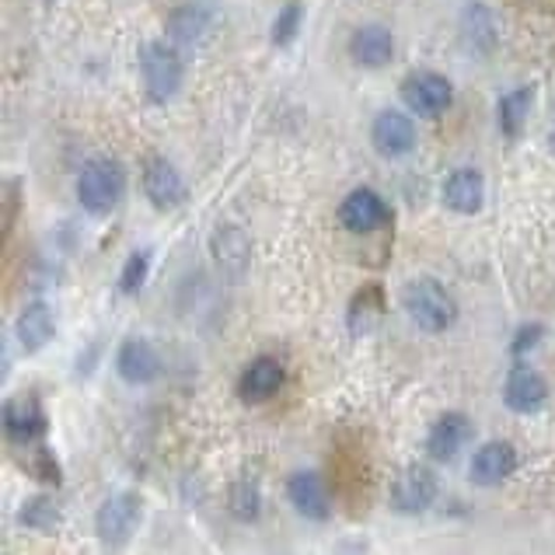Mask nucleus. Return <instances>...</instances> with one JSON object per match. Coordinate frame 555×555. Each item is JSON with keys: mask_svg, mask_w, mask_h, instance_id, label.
<instances>
[{"mask_svg": "<svg viewBox=\"0 0 555 555\" xmlns=\"http://www.w3.org/2000/svg\"><path fill=\"white\" fill-rule=\"evenodd\" d=\"M399 91H402V102H405L409 113L412 116H426V119L448 113L451 102H454L451 81L443 74H437V70H416V74H409Z\"/></svg>", "mask_w": 555, "mask_h": 555, "instance_id": "obj_4", "label": "nucleus"}, {"mask_svg": "<svg viewBox=\"0 0 555 555\" xmlns=\"http://www.w3.org/2000/svg\"><path fill=\"white\" fill-rule=\"evenodd\" d=\"M388 220H391L388 203L380 199V193H374V189H367V185L353 189V193L346 196L343 206H339V224L346 231H353V234H371L377 228H385Z\"/></svg>", "mask_w": 555, "mask_h": 555, "instance_id": "obj_11", "label": "nucleus"}, {"mask_svg": "<svg viewBox=\"0 0 555 555\" xmlns=\"http://www.w3.org/2000/svg\"><path fill=\"white\" fill-rule=\"evenodd\" d=\"M147 273H151V251L147 248L130 251V259H126L119 269V294H126V297L140 294L147 283Z\"/></svg>", "mask_w": 555, "mask_h": 555, "instance_id": "obj_26", "label": "nucleus"}, {"mask_svg": "<svg viewBox=\"0 0 555 555\" xmlns=\"http://www.w3.org/2000/svg\"><path fill=\"white\" fill-rule=\"evenodd\" d=\"M514 472H517V448L511 440H486L482 448L472 454V465H468L472 482L482 489L506 482Z\"/></svg>", "mask_w": 555, "mask_h": 555, "instance_id": "obj_15", "label": "nucleus"}, {"mask_svg": "<svg viewBox=\"0 0 555 555\" xmlns=\"http://www.w3.org/2000/svg\"><path fill=\"white\" fill-rule=\"evenodd\" d=\"M56 336V322H53V311L46 300H31V305L22 308L18 322H14V339H18L22 353H39L50 346V339Z\"/></svg>", "mask_w": 555, "mask_h": 555, "instance_id": "obj_21", "label": "nucleus"}, {"mask_svg": "<svg viewBox=\"0 0 555 555\" xmlns=\"http://www.w3.org/2000/svg\"><path fill=\"white\" fill-rule=\"evenodd\" d=\"M140 182H144V196L151 199L154 210H179V206L185 203L189 189L182 182V176L176 171V165L165 162V157H151V162L144 165V176H140Z\"/></svg>", "mask_w": 555, "mask_h": 555, "instance_id": "obj_10", "label": "nucleus"}, {"mask_svg": "<svg viewBox=\"0 0 555 555\" xmlns=\"http://www.w3.org/2000/svg\"><path fill=\"white\" fill-rule=\"evenodd\" d=\"M350 56L363 70H380L388 67L395 56V36L385 25H360L350 36Z\"/></svg>", "mask_w": 555, "mask_h": 555, "instance_id": "obj_19", "label": "nucleus"}, {"mask_svg": "<svg viewBox=\"0 0 555 555\" xmlns=\"http://www.w3.org/2000/svg\"><path fill=\"white\" fill-rule=\"evenodd\" d=\"M140 525V496L137 493H113L94 514V534L105 545H122Z\"/></svg>", "mask_w": 555, "mask_h": 555, "instance_id": "obj_5", "label": "nucleus"}, {"mask_svg": "<svg viewBox=\"0 0 555 555\" xmlns=\"http://www.w3.org/2000/svg\"><path fill=\"white\" fill-rule=\"evenodd\" d=\"M462 36L468 42V50L489 56L500 46V18L496 11L482 4V0H475V4L465 8L462 14Z\"/></svg>", "mask_w": 555, "mask_h": 555, "instance_id": "obj_22", "label": "nucleus"}, {"mask_svg": "<svg viewBox=\"0 0 555 555\" xmlns=\"http://www.w3.org/2000/svg\"><path fill=\"white\" fill-rule=\"evenodd\" d=\"M545 336V325H525L517 332V339H514V346H511V353L514 357H520L525 350H531V346H538V339Z\"/></svg>", "mask_w": 555, "mask_h": 555, "instance_id": "obj_31", "label": "nucleus"}, {"mask_svg": "<svg viewBox=\"0 0 555 555\" xmlns=\"http://www.w3.org/2000/svg\"><path fill=\"white\" fill-rule=\"evenodd\" d=\"M287 500L300 517L314 525H325L332 517V496L319 472H294L287 479Z\"/></svg>", "mask_w": 555, "mask_h": 555, "instance_id": "obj_13", "label": "nucleus"}, {"mask_svg": "<svg viewBox=\"0 0 555 555\" xmlns=\"http://www.w3.org/2000/svg\"><path fill=\"white\" fill-rule=\"evenodd\" d=\"M531 105H534V85L506 91L503 99L496 102V122H500V133L506 140H517L520 137V130H525V122H528Z\"/></svg>", "mask_w": 555, "mask_h": 555, "instance_id": "obj_23", "label": "nucleus"}, {"mask_svg": "<svg viewBox=\"0 0 555 555\" xmlns=\"http://www.w3.org/2000/svg\"><path fill=\"white\" fill-rule=\"evenodd\" d=\"M548 154H552V157H555V130H552V133H548Z\"/></svg>", "mask_w": 555, "mask_h": 555, "instance_id": "obj_32", "label": "nucleus"}, {"mask_svg": "<svg viewBox=\"0 0 555 555\" xmlns=\"http://www.w3.org/2000/svg\"><path fill=\"white\" fill-rule=\"evenodd\" d=\"M126 196V168L116 157H91L77 176V203L91 217H108Z\"/></svg>", "mask_w": 555, "mask_h": 555, "instance_id": "obj_2", "label": "nucleus"}, {"mask_svg": "<svg viewBox=\"0 0 555 555\" xmlns=\"http://www.w3.org/2000/svg\"><path fill=\"white\" fill-rule=\"evenodd\" d=\"M116 374L133 388L154 385V380L162 377V353H157L154 343L144 336L126 339L116 350Z\"/></svg>", "mask_w": 555, "mask_h": 555, "instance_id": "obj_8", "label": "nucleus"}, {"mask_svg": "<svg viewBox=\"0 0 555 555\" xmlns=\"http://www.w3.org/2000/svg\"><path fill=\"white\" fill-rule=\"evenodd\" d=\"M472 440V420L465 412H443V416L430 426L426 434V454L434 462H454L457 454L465 451V443Z\"/></svg>", "mask_w": 555, "mask_h": 555, "instance_id": "obj_17", "label": "nucleus"}, {"mask_svg": "<svg viewBox=\"0 0 555 555\" xmlns=\"http://www.w3.org/2000/svg\"><path fill=\"white\" fill-rule=\"evenodd\" d=\"M18 525L36 531V534H56L60 525H63V514L53 496H28L22 506H18Z\"/></svg>", "mask_w": 555, "mask_h": 555, "instance_id": "obj_24", "label": "nucleus"}, {"mask_svg": "<svg viewBox=\"0 0 555 555\" xmlns=\"http://www.w3.org/2000/svg\"><path fill=\"white\" fill-rule=\"evenodd\" d=\"M385 311V297H380V287H367L353 297V308H350V328L353 332H367L371 322L377 314Z\"/></svg>", "mask_w": 555, "mask_h": 555, "instance_id": "obj_27", "label": "nucleus"}, {"mask_svg": "<svg viewBox=\"0 0 555 555\" xmlns=\"http://www.w3.org/2000/svg\"><path fill=\"white\" fill-rule=\"evenodd\" d=\"M28 468V475L36 482H46V486H60L63 482V472H60V462L53 457L50 448H36V451H28V457L22 462Z\"/></svg>", "mask_w": 555, "mask_h": 555, "instance_id": "obj_28", "label": "nucleus"}, {"mask_svg": "<svg viewBox=\"0 0 555 555\" xmlns=\"http://www.w3.org/2000/svg\"><path fill=\"white\" fill-rule=\"evenodd\" d=\"M371 144L380 157H405L416 147V122L402 108H385L371 122Z\"/></svg>", "mask_w": 555, "mask_h": 555, "instance_id": "obj_7", "label": "nucleus"}, {"mask_svg": "<svg viewBox=\"0 0 555 555\" xmlns=\"http://www.w3.org/2000/svg\"><path fill=\"white\" fill-rule=\"evenodd\" d=\"M22 196H25V185L18 179H8L4 182V242L11 237L14 224H18V206L25 203Z\"/></svg>", "mask_w": 555, "mask_h": 555, "instance_id": "obj_30", "label": "nucleus"}, {"mask_svg": "<svg viewBox=\"0 0 555 555\" xmlns=\"http://www.w3.org/2000/svg\"><path fill=\"white\" fill-rule=\"evenodd\" d=\"M440 482L426 465H409L391 486V503L399 514H423L437 503Z\"/></svg>", "mask_w": 555, "mask_h": 555, "instance_id": "obj_6", "label": "nucleus"}, {"mask_svg": "<svg viewBox=\"0 0 555 555\" xmlns=\"http://www.w3.org/2000/svg\"><path fill=\"white\" fill-rule=\"evenodd\" d=\"M214 25H217V11L206 0H185V4H179L168 14L165 36L176 46H199L210 39Z\"/></svg>", "mask_w": 555, "mask_h": 555, "instance_id": "obj_9", "label": "nucleus"}, {"mask_svg": "<svg viewBox=\"0 0 555 555\" xmlns=\"http://www.w3.org/2000/svg\"><path fill=\"white\" fill-rule=\"evenodd\" d=\"M50 430V416H46V409L39 405V399H8L4 402V434L11 443H18V448H31L36 440L46 437Z\"/></svg>", "mask_w": 555, "mask_h": 555, "instance_id": "obj_12", "label": "nucleus"}, {"mask_svg": "<svg viewBox=\"0 0 555 555\" xmlns=\"http://www.w3.org/2000/svg\"><path fill=\"white\" fill-rule=\"evenodd\" d=\"M300 25H305V8L294 4V0L291 4H283L273 18V46H291L297 39Z\"/></svg>", "mask_w": 555, "mask_h": 555, "instance_id": "obj_29", "label": "nucleus"}, {"mask_svg": "<svg viewBox=\"0 0 555 555\" xmlns=\"http://www.w3.org/2000/svg\"><path fill=\"white\" fill-rule=\"evenodd\" d=\"M440 196H443V206L454 210V214H462V217L479 214L482 203H486V179H482V171L454 168L451 176L443 179Z\"/></svg>", "mask_w": 555, "mask_h": 555, "instance_id": "obj_18", "label": "nucleus"}, {"mask_svg": "<svg viewBox=\"0 0 555 555\" xmlns=\"http://www.w3.org/2000/svg\"><path fill=\"white\" fill-rule=\"evenodd\" d=\"M210 256L217 262V269L224 273L228 280H242L248 273V262H251V245H248V234L234 224H224L210 234Z\"/></svg>", "mask_w": 555, "mask_h": 555, "instance_id": "obj_16", "label": "nucleus"}, {"mask_svg": "<svg viewBox=\"0 0 555 555\" xmlns=\"http://www.w3.org/2000/svg\"><path fill=\"white\" fill-rule=\"evenodd\" d=\"M228 511L234 520H242V525H251V520H259L262 514V489L256 479H237L231 482L228 489Z\"/></svg>", "mask_w": 555, "mask_h": 555, "instance_id": "obj_25", "label": "nucleus"}, {"mask_svg": "<svg viewBox=\"0 0 555 555\" xmlns=\"http://www.w3.org/2000/svg\"><path fill=\"white\" fill-rule=\"evenodd\" d=\"M402 308L409 314V322L423 332H430V336H440V332H448L457 322L454 294L430 276H420L409 283L402 291Z\"/></svg>", "mask_w": 555, "mask_h": 555, "instance_id": "obj_1", "label": "nucleus"}, {"mask_svg": "<svg viewBox=\"0 0 555 555\" xmlns=\"http://www.w3.org/2000/svg\"><path fill=\"white\" fill-rule=\"evenodd\" d=\"M283 377H287L283 363L276 357L262 353L248 363V367L242 371V377H237V395H242L245 402H266L283 388Z\"/></svg>", "mask_w": 555, "mask_h": 555, "instance_id": "obj_20", "label": "nucleus"}, {"mask_svg": "<svg viewBox=\"0 0 555 555\" xmlns=\"http://www.w3.org/2000/svg\"><path fill=\"white\" fill-rule=\"evenodd\" d=\"M140 81H144L147 99L157 105L176 99L185 81V63L176 50V42L171 39L144 42V50H140Z\"/></svg>", "mask_w": 555, "mask_h": 555, "instance_id": "obj_3", "label": "nucleus"}, {"mask_svg": "<svg viewBox=\"0 0 555 555\" xmlns=\"http://www.w3.org/2000/svg\"><path fill=\"white\" fill-rule=\"evenodd\" d=\"M548 399V380L538 374L528 363H517V367L506 374L503 380V405L517 412V416H531L545 405Z\"/></svg>", "mask_w": 555, "mask_h": 555, "instance_id": "obj_14", "label": "nucleus"}]
</instances>
